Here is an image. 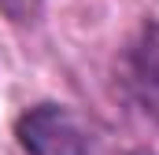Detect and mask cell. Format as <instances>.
I'll use <instances>...</instances> for the list:
<instances>
[{
  "instance_id": "3",
  "label": "cell",
  "mask_w": 159,
  "mask_h": 155,
  "mask_svg": "<svg viewBox=\"0 0 159 155\" xmlns=\"http://www.w3.org/2000/svg\"><path fill=\"white\" fill-rule=\"evenodd\" d=\"M0 11L11 19V22H34L41 15V0H0Z\"/></svg>"
},
{
  "instance_id": "4",
  "label": "cell",
  "mask_w": 159,
  "mask_h": 155,
  "mask_svg": "<svg viewBox=\"0 0 159 155\" xmlns=\"http://www.w3.org/2000/svg\"><path fill=\"white\" fill-rule=\"evenodd\" d=\"M129 155H141V152H129Z\"/></svg>"
},
{
  "instance_id": "2",
  "label": "cell",
  "mask_w": 159,
  "mask_h": 155,
  "mask_svg": "<svg viewBox=\"0 0 159 155\" xmlns=\"http://www.w3.org/2000/svg\"><path fill=\"white\" fill-rule=\"evenodd\" d=\"M129 85L137 89L144 111L159 118V22H148L129 48Z\"/></svg>"
},
{
  "instance_id": "1",
  "label": "cell",
  "mask_w": 159,
  "mask_h": 155,
  "mask_svg": "<svg viewBox=\"0 0 159 155\" xmlns=\"http://www.w3.org/2000/svg\"><path fill=\"white\" fill-rule=\"evenodd\" d=\"M19 144L30 155H85L78 122L56 104H41L19 118Z\"/></svg>"
}]
</instances>
